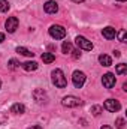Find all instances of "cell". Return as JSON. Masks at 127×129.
<instances>
[{"label":"cell","mask_w":127,"mask_h":129,"mask_svg":"<svg viewBox=\"0 0 127 129\" xmlns=\"http://www.w3.org/2000/svg\"><path fill=\"white\" fill-rule=\"evenodd\" d=\"M100 129H112V128H111V126H106V125H103Z\"/></svg>","instance_id":"29"},{"label":"cell","mask_w":127,"mask_h":129,"mask_svg":"<svg viewBox=\"0 0 127 129\" xmlns=\"http://www.w3.org/2000/svg\"><path fill=\"white\" fill-rule=\"evenodd\" d=\"M118 39H120V42H127V33H126L124 29L120 30V33H118Z\"/></svg>","instance_id":"23"},{"label":"cell","mask_w":127,"mask_h":129,"mask_svg":"<svg viewBox=\"0 0 127 129\" xmlns=\"http://www.w3.org/2000/svg\"><path fill=\"white\" fill-rule=\"evenodd\" d=\"M115 72H117L118 75H124V74L127 72V64H126V63L117 64V68H115Z\"/></svg>","instance_id":"17"},{"label":"cell","mask_w":127,"mask_h":129,"mask_svg":"<svg viewBox=\"0 0 127 129\" xmlns=\"http://www.w3.org/2000/svg\"><path fill=\"white\" fill-rule=\"evenodd\" d=\"M5 27L9 33H14L17 29H18V18L17 17H9L5 23Z\"/></svg>","instance_id":"9"},{"label":"cell","mask_w":127,"mask_h":129,"mask_svg":"<svg viewBox=\"0 0 127 129\" xmlns=\"http://www.w3.org/2000/svg\"><path fill=\"white\" fill-rule=\"evenodd\" d=\"M24 111H26V107L23 104H14L11 107V113H14V114H23Z\"/></svg>","instance_id":"13"},{"label":"cell","mask_w":127,"mask_h":129,"mask_svg":"<svg viewBox=\"0 0 127 129\" xmlns=\"http://www.w3.org/2000/svg\"><path fill=\"white\" fill-rule=\"evenodd\" d=\"M6 122H8V114L0 111V125H3V123H6Z\"/></svg>","instance_id":"24"},{"label":"cell","mask_w":127,"mask_h":129,"mask_svg":"<svg viewBox=\"0 0 127 129\" xmlns=\"http://www.w3.org/2000/svg\"><path fill=\"white\" fill-rule=\"evenodd\" d=\"M99 62H100V64H103V66H111L112 64V59L109 57V56H106V54H100L99 56Z\"/></svg>","instance_id":"14"},{"label":"cell","mask_w":127,"mask_h":129,"mask_svg":"<svg viewBox=\"0 0 127 129\" xmlns=\"http://www.w3.org/2000/svg\"><path fill=\"white\" fill-rule=\"evenodd\" d=\"M51 80H52V84L55 87H60V89H64L67 86V81H66V77H64L63 71L61 69H54L51 72Z\"/></svg>","instance_id":"1"},{"label":"cell","mask_w":127,"mask_h":129,"mask_svg":"<svg viewBox=\"0 0 127 129\" xmlns=\"http://www.w3.org/2000/svg\"><path fill=\"white\" fill-rule=\"evenodd\" d=\"M32 96L37 104H46L48 102V95H46V92L43 89H34Z\"/></svg>","instance_id":"6"},{"label":"cell","mask_w":127,"mask_h":129,"mask_svg":"<svg viewBox=\"0 0 127 129\" xmlns=\"http://www.w3.org/2000/svg\"><path fill=\"white\" fill-rule=\"evenodd\" d=\"M115 83H117V78H115V75L111 74V72H108V74H105V75L102 77V84H103L106 89H112V87L115 86Z\"/></svg>","instance_id":"7"},{"label":"cell","mask_w":127,"mask_h":129,"mask_svg":"<svg viewBox=\"0 0 127 129\" xmlns=\"http://www.w3.org/2000/svg\"><path fill=\"white\" fill-rule=\"evenodd\" d=\"M90 111H91V114H94V116H100V113L103 111V108H102L100 105H93V107L90 108Z\"/></svg>","instance_id":"20"},{"label":"cell","mask_w":127,"mask_h":129,"mask_svg":"<svg viewBox=\"0 0 127 129\" xmlns=\"http://www.w3.org/2000/svg\"><path fill=\"white\" fill-rule=\"evenodd\" d=\"M17 53L18 54H21V56H27V57H33L34 56V53H32L29 48H26V47H17Z\"/></svg>","instance_id":"15"},{"label":"cell","mask_w":127,"mask_h":129,"mask_svg":"<svg viewBox=\"0 0 127 129\" xmlns=\"http://www.w3.org/2000/svg\"><path fill=\"white\" fill-rule=\"evenodd\" d=\"M61 104H63L64 107H67V108H75V107H79V105H82V101H81L79 98L69 95V96H64V98H63Z\"/></svg>","instance_id":"4"},{"label":"cell","mask_w":127,"mask_h":129,"mask_svg":"<svg viewBox=\"0 0 127 129\" xmlns=\"http://www.w3.org/2000/svg\"><path fill=\"white\" fill-rule=\"evenodd\" d=\"M117 2H126V0H117Z\"/></svg>","instance_id":"31"},{"label":"cell","mask_w":127,"mask_h":129,"mask_svg":"<svg viewBox=\"0 0 127 129\" xmlns=\"http://www.w3.org/2000/svg\"><path fill=\"white\" fill-rule=\"evenodd\" d=\"M114 54H115V57H120V56H121V53H120V51H117V50L114 51Z\"/></svg>","instance_id":"28"},{"label":"cell","mask_w":127,"mask_h":129,"mask_svg":"<svg viewBox=\"0 0 127 129\" xmlns=\"http://www.w3.org/2000/svg\"><path fill=\"white\" fill-rule=\"evenodd\" d=\"M115 126H117L118 129H124V126H126V120H124L123 117L117 119V120H115Z\"/></svg>","instance_id":"22"},{"label":"cell","mask_w":127,"mask_h":129,"mask_svg":"<svg viewBox=\"0 0 127 129\" xmlns=\"http://www.w3.org/2000/svg\"><path fill=\"white\" fill-rule=\"evenodd\" d=\"M18 66H20V63H18V62H17L15 59H11V60L8 62V68H9L11 71H14V69H17Z\"/></svg>","instance_id":"21"},{"label":"cell","mask_w":127,"mask_h":129,"mask_svg":"<svg viewBox=\"0 0 127 129\" xmlns=\"http://www.w3.org/2000/svg\"><path fill=\"white\" fill-rule=\"evenodd\" d=\"M9 2L8 0H0V12H8L9 11Z\"/></svg>","instance_id":"19"},{"label":"cell","mask_w":127,"mask_h":129,"mask_svg":"<svg viewBox=\"0 0 127 129\" xmlns=\"http://www.w3.org/2000/svg\"><path fill=\"white\" fill-rule=\"evenodd\" d=\"M72 2H75V3H82L84 0H72Z\"/></svg>","instance_id":"30"},{"label":"cell","mask_w":127,"mask_h":129,"mask_svg":"<svg viewBox=\"0 0 127 129\" xmlns=\"http://www.w3.org/2000/svg\"><path fill=\"white\" fill-rule=\"evenodd\" d=\"M27 129H42V126H39V125H34V126H30V128Z\"/></svg>","instance_id":"26"},{"label":"cell","mask_w":127,"mask_h":129,"mask_svg":"<svg viewBox=\"0 0 127 129\" xmlns=\"http://www.w3.org/2000/svg\"><path fill=\"white\" fill-rule=\"evenodd\" d=\"M75 42H76V45H78L79 50H85V51H91V50H93L91 41H88V39L84 38V36H76Z\"/></svg>","instance_id":"5"},{"label":"cell","mask_w":127,"mask_h":129,"mask_svg":"<svg viewBox=\"0 0 127 129\" xmlns=\"http://www.w3.org/2000/svg\"><path fill=\"white\" fill-rule=\"evenodd\" d=\"M61 50H63L64 54H70L72 53V50H73V47H72V44L70 42H63V45H61Z\"/></svg>","instance_id":"18"},{"label":"cell","mask_w":127,"mask_h":129,"mask_svg":"<svg viewBox=\"0 0 127 129\" xmlns=\"http://www.w3.org/2000/svg\"><path fill=\"white\" fill-rule=\"evenodd\" d=\"M21 66H23V69H24V71H27V72L36 71V69L39 68V64L36 63V62H24V63H21Z\"/></svg>","instance_id":"12"},{"label":"cell","mask_w":127,"mask_h":129,"mask_svg":"<svg viewBox=\"0 0 127 129\" xmlns=\"http://www.w3.org/2000/svg\"><path fill=\"white\" fill-rule=\"evenodd\" d=\"M0 87H2V81H0Z\"/></svg>","instance_id":"32"},{"label":"cell","mask_w":127,"mask_h":129,"mask_svg":"<svg viewBox=\"0 0 127 129\" xmlns=\"http://www.w3.org/2000/svg\"><path fill=\"white\" fill-rule=\"evenodd\" d=\"M43 11H45L46 14H55V12L58 11V5H57V2H54V0L46 2V3L43 5Z\"/></svg>","instance_id":"10"},{"label":"cell","mask_w":127,"mask_h":129,"mask_svg":"<svg viewBox=\"0 0 127 129\" xmlns=\"http://www.w3.org/2000/svg\"><path fill=\"white\" fill-rule=\"evenodd\" d=\"M42 60H43L45 63H52V62L55 60V56H54L52 53H43V54H42Z\"/></svg>","instance_id":"16"},{"label":"cell","mask_w":127,"mask_h":129,"mask_svg":"<svg viewBox=\"0 0 127 129\" xmlns=\"http://www.w3.org/2000/svg\"><path fill=\"white\" fill-rule=\"evenodd\" d=\"M103 108L108 110V111H111V113H117V111H120L121 104H120L118 101H115V99H108V101H105Z\"/></svg>","instance_id":"8"},{"label":"cell","mask_w":127,"mask_h":129,"mask_svg":"<svg viewBox=\"0 0 127 129\" xmlns=\"http://www.w3.org/2000/svg\"><path fill=\"white\" fill-rule=\"evenodd\" d=\"M102 35H103V38H106V39H115V36H117V32H115V29L114 27H105L103 30H102Z\"/></svg>","instance_id":"11"},{"label":"cell","mask_w":127,"mask_h":129,"mask_svg":"<svg viewBox=\"0 0 127 129\" xmlns=\"http://www.w3.org/2000/svg\"><path fill=\"white\" fill-rule=\"evenodd\" d=\"M70 54H72L73 59H79V57H81V51H79V50H72Z\"/></svg>","instance_id":"25"},{"label":"cell","mask_w":127,"mask_h":129,"mask_svg":"<svg viewBox=\"0 0 127 129\" xmlns=\"http://www.w3.org/2000/svg\"><path fill=\"white\" fill-rule=\"evenodd\" d=\"M5 41V33H0V44Z\"/></svg>","instance_id":"27"},{"label":"cell","mask_w":127,"mask_h":129,"mask_svg":"<svg viewBox=\"0 0 127 129\" xmlns=\"http://www.w3.org/2000/svg\"><path fill=\"white\" fill-rule=\"evenodd\" d=\"M85 80H87V77H85V74H84L82 71H75L73 75H72V83H73V86H75L76 89H81V87L84 86Z\"/></svg>","instance_id":"3"},{"label":"cell","mask_w":127,"mask_h":129,"mask_svg":"<svg viewBox=\"0 0 127 129\" xmlns=\"http://www.w3.org/2000/svg\"><path fill=\"white\" fill-rule=\"evenodd\" d=\"M48 32H49V36L54 38V39H63L64 36H66V29H64L63 26H58V24L51 26Z\"/></svg>","instance_id":"2"}]
</instances>
